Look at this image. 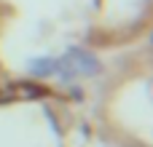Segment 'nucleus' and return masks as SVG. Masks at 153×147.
<instances>
[{
    "instance_id": "1",
    "label": "nucleus",
    "mask_w": 153,
    "mask_h": 147,
    "mask_svg": "<svg viewBox=\"0 0 153 147\" xmlns=\"http://www.w3.org/2000/svg\"><path fill=\"white\" fill-rule=\"evenodd\" d=\"M56 72H62L65 78H73V75H97L100 72V62L89 51L73 48V51H67V56L62 62H56Z\"/></svg>"
},
{
    "instance_id": "2",
    "label": "nucleus",
    "mask_w": 153,
    "mask_h": 147,
    "mask_svg": "<svg viewBox=\"0 0 153 147\" xmlns=\"http://www.w3.org/2000/svg\"><path fill=\"white\" fill-rule=\"evenodd\" d=\"M30 70L35 75H54L56 72V62L54 59H35V62H30Z\"/></svg>"
},
{
    "instance_id": "3",
    "label": "nucleus",
    "mask_w": 153,
    "mask_h": 147,
    "mask_svg": "<svg viewBox=\"0 0 153 147\" xmlns=\"http://www.w3.org/2000/svg\"><path fill=\"white\" fill-rule=\"evenodd\" d=\"M19 91H24L22 96H32V99H35V96H43V94H46V91H43V88H38V86H19Z\"/></svg>"
}]
</instances>
